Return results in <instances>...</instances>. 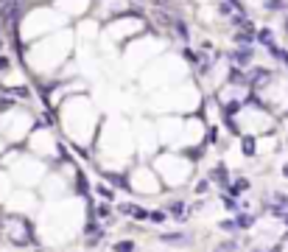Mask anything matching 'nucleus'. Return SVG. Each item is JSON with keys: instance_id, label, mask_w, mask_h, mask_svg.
Masks as SVG:
<instances>
[{"instance_id": "a211bd4d", "label": "nucleus", "mask_w": 288, "mask_h": 252, "mask_svg": "<svg viewBox=\"0 0 288 252\" xmlns=\"http://www.w3.org/2000/svg\"><path fill=\"white\" fill-rule=\"evenodd\" d=\"M11 93H14V96H20V98H28V90L26 87H14Z\"/></svg>"}, {"instance_id": "4be33fe9", "label": "nucleus", "mask_w": 288, "mask_h": 252, "mask_svg": "<svg viewBox=\"0 0 288 252\" xmlns=\"http://www.w3.org/2000/svg\"><path fill=\"white\" fill-rule=\"evenodd\" d=\"M283 221H286V224H288V210H286V213H283Z\"/></svg>"}, {"instance_id": "0eeeda50", "label": "nucleus", "mask_w": 288, "mask_h": 252, "mask_svg": "<svg viewBox=\"0 0 288 252\" xmlns=\"http://www.w3.org/2000/svg\"><path fill=\"white\" fill-rule=\"evenodd\" d=\"M165 244H188V235L185 233H162L160 235Z\"/></svg>"}, {"instance_id": "5701e85b", "label": "nucleus", "mask_w": 288, "mask_h": 252, "mask_svg": "<svg viewBox=\"0 0 288 252\" xmlns=\"http://www.w3.org/2000/svg\"><path fill=\"white\" fill-rule=\"evenodd\" d=\"M255 252H260V250H255Z\"/></svg>"}, {"instance_id": "423d86ee", "label": "nucleus", "mask_w": 288, "mask_h": 252, "mask_svg": "<svg viewBox=\"0 0 288 252\" xmlns=\"http://www.w3.org/2000/svg\"><path fill=\"white\" fill-rule=\"evenodd\" d=\"M241 148H244L246 157H255L257 146H255V138H252V135H244V140H241Z\"/></svg>"}, {"instance_id": "9d476101", "label": "nucleus", "mask_w": 288, "mask_h": 252, "mask_svg": "<svg viewBox=\"0 0 288 252\" xmlns=\"http://www.w3.org/2000/svg\"><path fill=\"white\" fill-rule=\"evenodd\" d=\"M244 191H249V180H244V177H241V180L232 185V193H244Z\"/></svg>"}, {"instance_id": "1a4fd4ad", "label": "nucleus", "mask_w": 288, "mask_h": 252, "mask_svg": "<svg viewBox=\"0 0 288 252\" xmlns=\"http://www.w3.org/2000/svg\"><path fill=\"white\" fill-rule=\"evenodd\" d=\"M115 252H137V247H134V241H118Z\"/></svg>"}, {"instance_id": "412c9836", "label": "nucleus", "mask_w": 288, "mask_h": 252, "mask_svg": "<svg viewBox=\"0 0 288 252\" xmlns=\"http://www.w3.org/2000/svg\"><path fill=\"white\" fill-rule=\"evenodd\" d=\"M227 3H229V6H232L235 11H241V0H227Z\"/></svg>"}, {"instance_id": "2eb2a0df", "label": "nucleus", "mask_w": 288, "mask_h": 252, "mask_svg": "<svg viewBox=\"0 0 288 252\" xmlns=\"http://www.w3.org/2000/svg\"><path fill=\"white\" fill-rule=\"evenodd\" d=\"M109 182H112V185H118V188H129V182H126L123 177H109Z\"/></svg>"}, {"instance_id": "ddd939ff", "label": "nucleus", "mask_w": 288, "mask_h": 252, "mask_svg": "<svg viewBox=\"0 0 288 252\" xmlns=\"http://www.w3.org/2000/svg\"><path fill=\"white\" fill-rule=\"evenodd\" d=\"M168 213H174V216H182V213H185L182 202H171V205H168Z\"/></svg>"}, {"instance_id": "7ed1b4c3", "label": "nucleus", "mask_w": 288, "mask_h": 252, "mask_svg": "<svg viewBox=\"0 0 288 252\" xmlns=\"http://www.w3.org/2000/svg\"><path fill=\"white\" fill-rule=\"evenodd\" d=\"M171 31H174V34L179 36L182 42H188V39H191V31H188V26H185L182 17H174V28H171Z\"/></svg>"}, {"instance_id": "20e7f679", "label": "nucleus", "mask_w": 288, "mask_h": 252, "mask_svg": "<svg viewBox=\"0 0 288 252\" xmlns=\"http://www.w3.org/2000/svg\"><path fill=\"white\" fill-rule=\"evenodd\" d=\"M255 39H257V42H260L263 48H266V51H269L271 45H277V42H274V34H271L269 28H260V31L255 34Z\"/></svg>"}, {"instance_id": "4468645a", "label": "nucleus", "mask_w": 288, "mask_h": 252, "mask_svg": "<svg viewBox=\"0 0 288 252\" xmlns=\"http://www.w3.org/2000/svg\"><path fill=\"white\" fill-rule=\"evenodd\" d=\"M98 196H104V199H115L112 188H106V185H98Z\"/></svg>"}, {"instance_id": "f257e3e1", "label": "nucleus", "mask_w": 288, "mask_h": 252, "mask_svg": "<svg viewBox=\"0 0 288 252\" xmlns=\"http://www.w3.org/2000/svg\"><path fill=\"white\" fill-rule=\"evenodd\" d=\"M252 56H255V48H235V51L229 53V65L232 68H241V70H249Z\"/></svg>"}, {"instance_id": "dca6fc26", "label": "nucleus", "mask_w": 288, "mask_h": 252, "mask_svg": "<svg viewBox=\"0 0 288 252\" xmlns=\"http://www.w3.org/2000/svg\"><path fill=\"white\" fill-rule=\"evenodd\" d=\"M9 56H0V73H6V70H9Z\"/></svg>"}, {"instance_id": "f03ea898", "label": "nucleus", "mask_w": 288, "mask_h": 252, "mask_svg": "<svg viewBox=\"0 0 288 252\" xmlns=\"http://www.w3.org/2000/svg\"><path fill=\"white\" fill-rule=\"evenodd\" d=\"M232 39H235V45H238V48H252V39H255V34H252V31H244V28H238Z\"/></svg>"}, {"instance_id": "6e6552de", "label": "nucleus", "mask_w": 288, "mask_h": 252, "mask_svg": "<svg viewBox=\"0 0 288 252\" xmlns=\"http://www.w3.org/2000/svg\"><path fill=\"white\" fill-rule=\"evenodd\" d=\"M252 221H255V218L249 216V213H238L235 227H238V230H249V227H252Z\"/></svg>"}, {"instance_id": "6ab92c4d", "label": "nucleus", "mask_w": 288, "mask_h": 252, "mask_svg": "<svg viewBox=\"0 0 288 252\" xmlns=\"http://www.w3.org/2000/svg\"><path fill=\"white\" fill-rule=\"evenodd\" d=\"M221 230H227V233H229V230H235V221H229V218H227V221H221Z\"/></svg>"}, {"instance_id": "aec40b11", "label": "nucleus", "mask_w": 288, "mask_h": 252, "mask_svg": "<svg viewBox=\"0 0 288 252\" xmlns=\"http://www.w3.org/2000/svg\"><path fill=\"white\" fill-rule=\"evenodd\" d=\"M98 216L106 218V216H109V208H106V205H101V208H98Z\"/></svg>"}, {"instance_id": "39448f33", "label": "nucleus", "mask_w": 288, "mask_h": 252, "mask_svg": "<svg viewBox=\"0 0 288 252\" xmlns=\"http://www.w3.org/2000/svg\"><path fill=\"white\" fill-rule=\"evenodd\" d=\"M227 165L221 163V165H216V168H213V174H210V180H213V182H219V185H227L229 180H227Z\"/></svg>"}, {"instance_id": "f8f14e48", "label": "nucleus", "mask_w": 288, "mask_h": 252, "mask_svg": "<svg viewBox=\"0 0 288 252\" xmlns=\"http://www.w3.org/2000/svg\"><path fill=\"white\" fill-rule=\"evenodd\" d=\"M235 247H238L235 241H224V244H219V247H216V252H235Z\"/></svg>"}, {"instance_id": "9b49d317", "label": "nucleus", "mask_w": 288, "mask_h": 252, "mask_svg": "<svg viewBox=\"0 0 288 252\" xmlns=\"http://www.w3.org/2000/svg\"><path fill=\"white\" fill-rule=\"evenodd\" d=\"M286 6H288L286 0H269V3H266V9H271V11H283Z\"/></svg>"}, {"instance_id": "f3484780", "label": "nucleus", "mask_w": 288, "mask_h": 252, "mask_svg": "<svg viewBox=\"0 0 288 252\" xmlns=\"http://www.w3.org/2000/svg\"><path fill=\"white\" fill-rule=\"evenodd\" d=\"M224 205H227V210H238V202L232 199V196H227V199H224Z\"/></svg>"}]
</instances>
